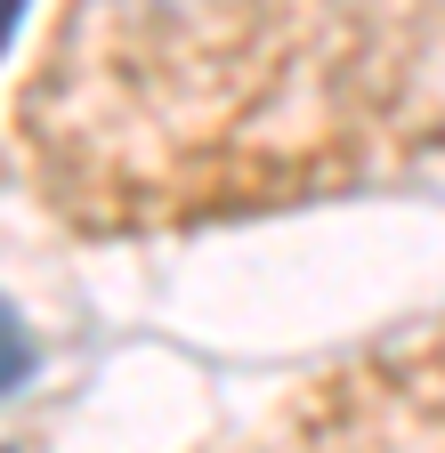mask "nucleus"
<instances>
[{
    "mask_svg": "<svg viewBox=\"0 0 445 453\" xmlns=\"http://www.w3.org/2000/svg\"><path fill=\"white\" fill-rule=\"evenodd\" d=\"M300 453H445V372H357L349 396H324L308 413Z\"/></svg>",
    "mask_w": 445,
    "mask_h": 453,
    "instance_id": "nucleus-1",
    "label": "nucleus"
},
{
    "mask_svg": "<svg viewBox=\"0 0 445 453\" xmlns=\"http://www.w3.org/2000/svg\"><path fill=\"white\" fill-rule=\"evenodd\" d=\"M17 380H25V324L9 316V388H17Z\"/></svg>",
    "mask_w": 445,
    "mask_h": 453,
    "instance_id": "nucleus-2",
    "label": "nucleus"
}]
</instances>
